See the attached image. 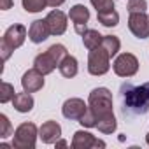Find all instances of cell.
I'll list each match as a JSON object with an SVG mask.
<instances>
[{"mask_svg":"<svg viewBox=\"0 0 149 149\" xmlns=\"http://www.w3.org/2000/svg\"><path fill=\"white\" fill-rule=\"evenodd\" d=\"M147 2L146 0H130L128 2V13H146Z\"/></svg>","mask_w":149,"mask_h":149,"instance_id":"24","label":"cell"},{"mask_svg":"<svg viewBox=\"0 0 149 149\" xmlns=\"http://www.w3.org/2000/svg\"><path fill=\"white\" fill-rule=\"evenodd\" d=\"M46 21H47V25H49L51 35H61V33L67 30V16H65L61 11H58V9L51 11V13L46 16Z\"/></svg>","mask_w":149,"mask_h":149,"instance_id":"13","label":"cell"},{"mask_svg":"<svg viewBox=\"0 0 149 149\" xmlns=\"http://www.w3.org/2000/svg\"><path fill=\"white\" fill-rule=\"evenodd\" d=\"M88 107L91 109V112L95 114L97 118V123L109 116V114H114L112 112V93L107 90V88H95L91 93H90V100H88Z\"/></svg>","mask_w":149,"mask_h":149,"instance_id":"2","label":"cell"},{"mask_svg":"<svg viewBox=\"0 0 149 149\" xmlns=\"http://www.w3.org/2000/svg\"><path fill=\"white\" fill-rule=\"evenodd\" d=\"M97 18H98V21H100L104 26H116V25L119 23V14H118L114 9L97 13Z\"/></svg>","mask_w":149,"mask_h":149,"instance_id":"19","label":"cell"},{"mask_svg":"<svg viewBox=\"0 0 149 149\" xmlns=\"http://www.w3.org/2000/svg\"><path fill=\"white\" fill-rule=\"evenodd\" d=\"M37 140V126L33 123H23L16 128L13 146L16 149H33Z\"/></svg>","mask_w":149,"mask_h":149,"instance_id":"4","label":"cell"},{"mask_svg":"<svg viewBox=\"0 0 149 149\" xmlns=\"http://www.w3.org/2000/svg\"><path fill=\"white\" fill-rule=\"evenodd\" d=\"M46 2H47L49 7H60V6L65 2V0H46Z\"/></svg>","mask_w":149,"mask_h":149,"instance_id":"28","label":"cell"},{"mask_svg":"<svg viewBox=\"0 0 149 149\" xmlns=\"http://www.w3.org/2000/svg\"><path fill=\"white\" fill-rule=\"evenodd\" d=\"M102 40H104V35H100L97 30H86L83 33V42H84V46L90 51L98 47V46H102Z\"/></svg>","mask_w":149,"mask_h":149,"instance_id":"18","label":"cell"},{"mask_svg":"<svg viewBox=\"0 0 149 149\" xmlns=\"http://www.w3.org/2000/svg\"><path fill=\"white\" fill-rule=\"evenodd\" d=\"M58 65H60V63H58V60H56L49 51L37 54V56H35V60H33V67H35L39 72H42L44 76H46V74H51Z\"/></svg>","mask_w":149,"mask_h":149,"instance_id":"14","label":"cell"},{"mask_svg":"<svg viewBox=\"0 0 149 149\" xmlns=\"http://www.w3.org/2000/svg\"><path fill=\"white\" fill-rule=\"evenodd\" d=\"M21 86H23V90L28 91V93H35V91L42 90V86H44V74L39 72L35 67L30 68V70H26V72L23 74Z\"/></svg>","mask_w":149,"mask_h":149,"instance_id":"9","label":"cell"},{"mask_svg":"<svg viewBox=\"0 0 149 149\" xmlns=\"http://www.w3.org/2000/svg\"><path fill=\"white\" fill-rule=\"evenodd\" d=\"M97 128H98L102 133H112V132H116V128H118V123H116V118H114V114H109V116L102 118V119L97 123Z\"/></svg>","mask_w":149,"mask_h":149,"instance_id":"21","label":"cell"},{"mask_svg":"<svg viewBox=\"0 0 149 149\" xmlns=\"http://www.w3.org/2000/svg\"><path fill=\"white\" fill-rule=\"evenodd\" d=\"M11 132H13V126H11L9 119H7V116L2 114V116H0V137H2V139L4 137H9Z\"/></svg>","mask_w":149,"mask_h":149,"instance_id":"26","label":"cell"},{"mask_svg":"<svg viewBox=\"0 0 149 149\" xmlns=\"http://www.w3.org/2000/svg\"><path fill=\"white\" fill-rule=\"evenodd\" d=\"M60 135H61V126L56 121H46L39 130V137L46 144H54L60 139Z\"/></svg>","mask_w":149,"mask_h":149,"instance_id":"15","label":"cell"},{"mask_svg":"<svg viewBox=\"0 0 149 149\" xmlns=\"http://www.w3.org/2000/svg\"><path fill=\"white\" fill-rule=\"evenodd\" d=\"M56 146H60V147H65V146H67V142H65V140H60V142L56 140Z\"/></svg>","mask_w":149,"mask_h":149,"instance_id":"29","label":"cell"},{"mask_svg":"<svg viewBox=\"0 0 149 149\" xmlns=\"http://www.w3.org/2000/svg\"><path fill=\"white\" fill-rule=\"evenodd\" d=\"M13 7V0H0V9L2 11H7Z\"/></svg>","mask_w":149,"mask_h":149,"instance_id":"27","label":"cell"},{"mask_svg":"<svg viewBox=\"0 0 149 149\" xmlns=\"http://www.w3.org/2000/svg\"><path fill=\"white\" fill-rule=\"evenodd\" d=\"M146 140H147V144H149V133H147V137H146Z\"/></svg>","mask_w":149,"mask_h":149,"instance_id":"30","label":"cell"},{"mask_svg":"<svg viewBox=\"0 0 149 149\" xmlns=\"http://www.w3.org/2000/svg\"><path fill=\"white\" fill-rule=\"evenodd\" d=\"M51 35V30H49V25L46 19H35L32 25H30V30H28V37L33 44H40L44 42L47 37Z\"/></svg>","mask_w":149,"mask_h":149,"instance_id":"12","label":"cell"},{"mask_svg":"<svg viewBox=\"0 0 149 149\" xmlns=\"http://www.w3.org/2000/svg\"><path fill=\"white\" fill-rule=\"evenodd\" d=\"M28 32L23 25L16 23L13 26H9L2 37V44H0V51H2V60H9V56L13 54L14 49H18L19 46H23L25 39H26Z\"/></svg>","mask_w":149,"mask_h":149,"instance_id":"3","label":"cell"},{"mask_svg":"<svg viewBox=\"0 0 149 149\" xmlns=\"http://www.w3.org/2000/svg\"><path fill=\"white\" fill-rule=\"evenodd\" d=\"M86 111H88V105L81 98H68L61 107V114L67 119H72V121H79L84 116Z\"/></svg>","mask_w":149,"mask_h":149,"instance_id":"8","label":"cell"},{"mask_svg":"<svg viewBox=\"0 0 149 149\" xmlns=\"http://www.w3.org/2000/svg\"><path fill=\"white\" fill-rule=\"evenodd\" d=\"M102 47L109 53V56L112 58L114 54H118L119 47H121V42L116 35H104V40H102Z\"/></svg>","mask_w":149,"mask_h":149,"instance_id":"20","label":"cell"},{"mask_svg":"<svg viewBox=\"0 0 149 149\" xmlns=\"http://www.w3.org/2000/svg\"><path fill=\"white\" fill-rule=\"evenodd\" d=\"M21 4L26 13H40L47 6L46 0H21Z\"/></svg>","mask_w":149,"mask_h":149,"instance_id":"22","label":"cell"},{"mask_svg":"<svg viewBox=\"0 0 149 149\" xmlns=\"http://www.w3.org/2000/svg\"><path fill=\"white\" fill-rule=\"evenodd\" d=\"M72 147L74 149H90V147H105V142L100 139H95L90 132L79 130L74 133L72 139Z\"/></svg>","mask_w":149,"mask_h":149,"instance_id":"10","label":"cell"},{"mask_svg":"<svg viewBox=\"0 0 149 149\" xmlns=\"http://www.w3.org/2000/svg\"><path fill=\"white\" fill-rule=\"evenodd\" d=\"M112 67H114V72L119 77H132L139 70V60L132 53H123L116 58Z\"/></svg>","mask_w":149,"mask_h":149,"instance_id":"6","label":"cell"},{"mask_svg":"<svg viewBox=\"0 0 149 149\" xmlns=\"http://www.w3.org/2000/svg\"><path fill=\"white\" fill-rule=\"evenodd\" d=\"M109 60H111V56L102 46L91 49L90 56H88V72L91 74V76H104V74L109 70V67H111Z\"/></svg>","mask_w":149,"mask_h":149,"instance_id":"5","label":"cell"},{"mask_svg":"<svg viewBox=\"0 0 149 149\" xmlns=\"http://www.w3.org/2000/svg\"><path fill=\"white\" fill-rule=\"evenodd\" d=\"M123 91V111L125 114H144L149 111V83L142 86L125 84Z\"/></svg>","mask_w":149,"mask_h":149,"instance_id":"1","label":"cell"},{"mask_svg":"<svg viewBox=\"0 0 149 149\" xmlns=\"http://www.w3.org/2000/svg\"><path fill=\"white\" fill-rule=\"evenodd\" d=\"M13 105L18 112H30L33 109V97L28 91L16 93V97L13 98Z\"/></svg>","mask_w":149,"mask_h":149,"instance_id":"16","label":"cell"},{"mask_svg":"<svg viewBox=\"0 0 149 149\" xmlns=\"http://www.w3.org/2000/svg\"><path fill=\"white\" fill-rule=\"evenodd\" d=\"M58 68H60V72H61L63 77H74L77 74V60L74 58V56H70V54H67L60 61Z\"/></svg>","mask_w":149,"mask_h":149,"instance_id":"17","label":"cell"},{"mask_svg":"<svg viewBox=\"0 0 149 149\" xmlns=\"http://www.w3.org/2000/svg\"><path fill=\"white\" fill-rule=\"evenodd\" d=\"M14 97H16L14 86L9 84V83H2V86H0V102H2V104H7V102L13 100Z\"/></svg>","mask_w":149,"mask_h":149,"instance_id":"23","label":"cell"},{"mask_svg":"<svg viewBox=\"0 0 149 149\" xmlns=\"http://www.w3.org/2000/svg\"><path fill=\"white\" fill-rule=\"evenodd\" d=\"M128 28L135 37L147 39L149 37V16H146V13H132L128 18Z\"/></svg>","mask_w":149,"mask_h":149,"instance_id":"7","label":"cell"},{"mask_svg":"<svg viewBox=\"0 0 149 149\" xmlns=\"http://www.w3.org/2000/svg\"><path fill=\"white\" fill-rule=\"evenodd\" d=\"M91 4H93V7L97 9V13L114 9V0H91Z\"/></svg>","mask_w":149,"mask_h":149,"instance_id":"25","label":"cell"},{"mask_svg":"<svg viewBox=\"0 0 149 149\" xmlns=\"http://www.w3.org/2000/svg\"><path fill=\"white\" fill-rule=\"evenodd\" d=\"M68 16H70V19H72V23H74L76 32L83 35V33L86 32V23H88V19H90V11H88L84 6L77 4V6H74V7L70 9Z\"/></svg>","mask_w":149,"mask_h":149,"instance_id":"11","label":"cell"}]
</instances>
